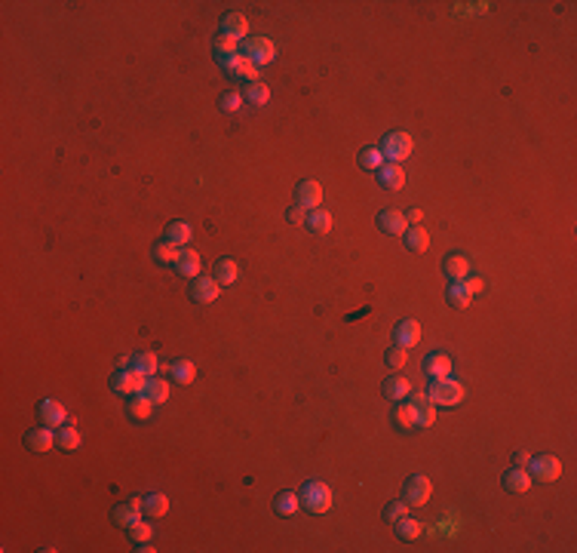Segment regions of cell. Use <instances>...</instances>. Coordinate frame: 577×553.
<instances>
[{
    "mask_svg": "<svg viewBox=\"0 0 577 553\" xmlns=\"http://www.w3.org/2000/svg\"><path fill=\"white\" fill-rule=\"evenodd\" d=\"M461 283H464L470 292H479V289H482V280H479V277H464Z\"/></svg>",
    "mask_w": 577,
    "mask_h": 553,
    "instance_id": "obj_47",
    "label": "cell"
},
{
    "mask_svg": "<svg viewBox=\"0 0 577 553\" xmlns=\"http://www.w3.org/2000/svg\"><path fill=\"white\" fill-rule=\"evenodd\" d=\"M427 397L433 400V406L455 409V406H461V402L467 400V391H464L461 381H455V378H439V381H433V385H430Z\"/></svg>",
    "mask_w": 577,
    "mask_h": 553,
    "instance_id": "obj_2",
    "label": "cell"
},
{
    "mask_svg": "<svg viewBox=\"0 0 577 553\" xmlns=\"http://www.w3.org/2000/svg\"><path fill=\"white\" fill-rule=\"evenodd\" d=\"M182 255V246H175L173 240H160L154 246V262L157 264H175Z\"/></svg>",
    "mask_w": 577,
    "mask_h": 553,
    "instance_id": "obj_35",
    "label": "cell"
},
{
    "mask_svg": "<svg viewBox=\"0 0 577 553\" xmlns=\"http://www.w3.org/2000/svg\"><path fill=\"white\" fill-rule=\"evenodd\" d=\"M80 443H84V436H80V430L68 421L65 427H59L56 430V446L61 449V452H77L80 449Z\"/></svg>",
    "mask_w": 577,
    "mask_h": 553,
    "instance_id": "obj_24",
    "label": "cell"
},
{
    "mask_svg": "<svg viewBox=\"0 0 577 553\" xmlns=\"http://www.w3.org/2000/svg\"><path fill=\"white\" fill-rule=\"evenodd\" d=\"M111 516H114V523L120 525V529H133V525L141 520V495L133 498V501H126V504H117Z\"/></svg>",
    "mask_w": 577,
    "mask_h": 553,
    "instance_id": "obj_13",
    "label": "cell"
},
{
    "mask_svg": "<svg viewBox=\"0 0 577 553\" xmlns=\"http://www.w3.org/2000/svg\"><path fill=\"white\" fill-rule=\"evenodd\" d=\"M190 237H194V228L188 222H173L166 228V240H173L175 246H190Z\"/></svg>",
    "mask_w": 577,
    "mask_h": 553,
    "instance_id": "obj_37",
    "label": "cell"
},
{
    "mask_svg": "<svg viewBox=\"0 0 577 553\" xmlns=\"http://www.w3.org/2000/svg\"><path fill=\"white\" fill-rule=\"evenodd\" d=\"M212 52H215V61L222 68H228L233 59L239 56V43L237 40H231V37H224V34H218L215 37V46H212Z\"/></svg>",
    "mask_w": 577,
    "mask_h": 553,
    "instance_id": "obj_23",
    "label": "cell"
},
{
    "mask_svg": "<svg viewBox=\"0 0 577 553\" xmlns=\"http://www.w3.org/2000/svg\"><path fill=\"white\" fill-rule=\"evenodd\" d=\"M222 34L231 37V40H237V43L249 37V22H246L243 12H228V16L222 19Z\"/></svg>",
    "mask_w": 577,
    "mask_h": 553,
    "instance_id": "obj_17",
    "label": "cell"
},
{
    "mask_svg": "<svg viewBox=\"0 0 577 553\" xmlns=\"http://www.w3.org/2000/svg\"><path fill=\"white\" fill-rule=\"evenodd\" d=\"M384 163H387V160H384L381 148H366V151L360 154V166H362V169H375V173H378V169H381Z\"/></svg>",
    "mask_w": 577,
    "mask_h": 553,
    "instance_id": "obj_41",
    "label": "cell"
},
{
    "mask_svg": "<svg viewBox=\"0 0 577 553\" xmlns=\"http://www.w3.org/2000/svg\"><path fill=\"white\" fill-rule=\"evenodd\" d=\"M200 268H203L200 252H194L190 246H182V255H178V262H175L178 277H200Z\"/></svg>",
    "mask_w": 577,
    "mask_h": 553,
    "instance_id": "obj_18",
    "label": "cell"
},
{
    "mask_svg": "<svg viewBox=\"0 0 577 553\" xmlns=\"http://www.w3.org/2000/svg\"><path fill=\"white\" fill-rule=\"evenodd\" d=\"M288 222H292V224H304V222H307V209L295 203V206L288 209Z\"/></svg>",
    "mask_w": 577,
    "mask_h": 553,
    "instance_id": "obj_46",
    "label": "cell"
},
{
    "mask_svg": "<svg viewBox=\"0 0 577 553\" xmlns=\"http://www.w3.org/2000/svg\"><path fill=\"white\" fill-rule=\"evenodd\" d=\"M141 394L144 397H148L150 402H166L169 400V381H163V378H154V375H150L148 381H144V387H141Z\"/></svg>",
    "mask_w": 577,
    "mask_h": 553,
    "instance_id": "obj_29",
    "label": "cell"
},
{
    "mask_svg": "<svg viewBox=\"0 0 577 553\" xmlns=\"http://www.w3.org/2000/svg\"><path fill=\"white\" fill-rule=\"evenodd\" d=\"M384 363H387L390 369H402L405 363H409V351L400 345H393V347H387V353H384Z\"/></svg>",
    "mask_w": 577,
    "mask_h": 553,
    "instance_id": "obj_42",
    "label": "cell"
},
{
    "mask_svg": "<svg viewBox=\"0 0 577 553\" xmlns=\"http://www.w3.org/2000/svg\"><path fill=\"white\" fill-rule=\"evenodd\" d=\"M212 277H215L222 286H233V283H237V277H239V264L233 262V258H218Z\"/></svg>",
    "mask_w": 577,
    "mask_h": 553,
    "instance_id": "obj_26",
    "label": "cell"
},
{
    "mask_svg": "<svg viewBox=\"0 0 577 553\" xmlns=\"http://www.w3.org/2000/svg\"><path fill=\"white\" fill-rule=\"evenodd\" d=\"M442 271H445V277H449L451 283H458V280L470 277V258L461 255V252H451V255L442 262Z\"/></svg>",
    "mask_w": 577,
    "mask_h": 553,
    "instance_id": "obj_22",
    "label": "cell"
},
{
    "mask_svg": "<svg viewBox=\"0 0 577 553\" xmlns=\"http://www.w3.org/2000/svg\"><path fill=\"white\" fill-rule=\"evenodd\" d=\"M157 366H160V360H157V353H150V351H141V353H133V357H129V369L148 375V378L157 372Z\"/></svg>",
    "mask_w": 577,
    "mask_h": 553,
    "instance_id": "obj_31",
    "label": "cell"
},
{
    "mask_svg": "<svg viewBox=\"0 0 577 553\" xmlns=\"http://www.w3.org/2000/svg\"><path fill=\"white\" fill-rule=\"evenodd\" d=\"M169 510V498L163 495V492H150V495H141V514L150 516V520H160V516H166Z\"/></svg>",
    "mask_w": 577,
    "mask_h": 553,
    "instance_id": "obj_21",
    "label": "cell"
},
{
    "mask_svg": "<svg viewBox=\"0 0 577 553\" xmlns=\"http://www.w3.org/2000/svg\"><path fill=\"white\" fill-rule=\"evenodd\" d=\"M470 298H473V292L467 289L461 280L449 286V304H451V307H470Z\"/></svg>",
    "mask_w": 577,
    "mask_h": 553,
    "instance_id": "obj_40",
    "label": "cell"
},
{
    "mask_svg": "<svg viewBox=\"0 0 577 553\" xmlns=\"http://www.w3.org/2000/svg\"><path fill=\"white\" fill-rule=\"evenodd\" d=\"M424 375L433 378V381L449 378V375H451V360L445 357V353H427V357H424Z\"/></svg>",
    "mask_w": 577,
    "mask_h": 553,
    "instance_id": "obj_20",
    "label": "cell"
},
{
    "mask_svg": "<svg viewBox=\"0 0 577 553\" xmlns=\"http://www.w3.org/2000/svg\"><path fill=\"white\" fill-rule=\"evenodd\" d=\"M135 550H139V553H154V547H150V541H144V544H135Z\"/></svg>",
    "mask_w": 577,
    "mask_h": 553,
    "instance_id": "obj_50",
    "label": "cell"
},
{
    "mask_svg": "<svg viewBox=\"0 0 577 553\" xmlns=\"http://www.w3.org/2000/svg\"><path fill=\"white\" fill-rule=\"evenodd\" d=\"M298 507H301L298 492H280L277 501H273V510H277L280 516H295V514H298Z\"/></svg>",
    "mask_w": 577,
    "mask_h": 553,
    "instance_id": "obj_33",
    "label": "cell"
},
{
    "mask_svg": "<svg viewBox=\"0 0 577 553\" xmlns=\"http://www.w3.org/2000/svg\"><path fill=\"white\" fill-rule=\"evenodd\" d=\"M169 375H173L175 385H190V381L197 378V366L190 363V360H175V363L169 366Z\"/></svg>",
    "mask_w": 577,
    "mask_h": 553,
    "instance_id": "obj_36",
    "label": "cell"
},
{
    "mask_svg": "<svg viewBox=\"0 0 577 553\" xmlns=\"http://www.w3.org/2000/svg\"><path fill=\"white\" fill-rule=\"evenodd\" d=\"M25 446L31 449V452H50V449H56V430L40 425L25 434Z\"/></svg>",
    "mask_w": 577,
    "mask_h": 553,
    "instance_id": "obj_12",
    "label": "cell"
},
{
    "mask_svg": "<svg viewBox=\"0 0 577 553\" xmlns=\"http://www.w3.org/2000/svg\"><path fill=\"white\" fill-rule=\"evenodd\" d=\"M239 52H243L255 68H264L277 59V46H273L271 37H246L243 46H239Z\"/></svg>",
    "mask_w": 577,
    "mask_h": 553,
    "instance_id": "obj_4",
    "label": "cell"
},
{
    "mask_svg": "<svg viewBox=\"0 0 577 553\" xmlns=\"http://www.w3.org/2000/svg\"><path fill=\"white\" fill-rule=\"evenodd\" d=\"M150 412H154V402L144 397V394H133V400L126 402V415L135 421H148Z\"/></svg>",
    "mask_w": 577,
    "mask_h": 553,
    "instance_id": "obj_28",
    "label": "cell"
},
{
    "mask_svg": "<svg viewBox=\"0 0 577 553\" xmlns=\"http://www.w3.org/2000/svg\"><path fill=\"white\" fill-rule=\"evenodd\" d=\"M144 381H148V375L135 372V369H117L111 375V391L123 394V397H133V394H141Z\"/></svg>",
    "mask_w": 577,
    "mask_h": 553,
    "instance_id": "obj_7",
    "label": "cell"
},
{
    "mask_svg": "<svg viewBox=\"0 0 577 553\" xmlns=\"http://www.w3.org/2000/svg\"><path fill=\"white\" fill-rule=\"evenodd\" d=\"M531 461V452H516V467H528Z\"/></svg>",
    "mask_w": 577,
    "mask_h": 553,
    "instance_id": "obj_48",
    "label": "cell"
},
{
    "mask_svg": "<svg viewBox=\"0 0 577 553\" xmlns=\"http://www.w3.org/2000/svg\"><path fill=\"white\" fill-rule=\"evenodd\" d=\"M393 341L400 347H405V351H411V347L421 341V323H418V320H402L393 329Z\"/></svg>",
    "mask_w": 577,
    "mask_h": 553,
    "instance_id": "obj_15",
    "label": "cell"
},
{
    "mask_svg": "<svg viewBox=\"0 0 577 553\" xmlns=\"http://www.w3.org/2000/svg\"><path fill=\"white\" fill-rule=\"evenodd\" d=\"M430 495H433V483L427 480V476L415 474V476H409V480H405V486H402V501L409 504V507H421V504H427Z\"/></svg>",
    "mask_w": 577,
    "mask_h": 553,
    "instance_id": "obj_6",
    "label": "cell"
},
{
    "mask_svg": "<svg viewBox=\"0 0 577 553\" xmlns=\"http://www.w3.org/2000/svg\"><path fill=\"white\" fill-rule=\"evenodd\" d=\"M424 525L418 520H411V516H402L400 523H396V535L402 538V541H415V538H421Z\"/></svg>",
    "mask_w": 577,
    "mask_h": 553,
    "instance_id": "obj_39",
    "label": "cell"
},
{
    "mask_svg": "<svg viewBox=\"0 0 577 553\" xmlns=\"http://www.w3.org/2000/svg\"><path fill=\"white\" fill-rule=\"evenodd\" d=\"M411 394V385H409V378H402V375H390L387 381H384V397L387 400H393V402H400L405 400Z\"/></svg>",
    "mask_w": 577,
    "mask_h": 553,
    "instance_id": "obj_27",
    "label": "cell"
},
{
    "mask_svg": "<svg viewBox=\"0 0 577 553\" xmlns=\"http://www.w3.org/2000/svg\"><path fill=\"white\" fill-rule=\"evenodd\" d=\"M393 421H396V427H400V430H411V427H418V421H415V409H411L409 397L400 400V402L393 406Z\"/></svg>",
    "mask_w": 577,
    "mask_h": 553,
    "instance_id": "obj_32",
    "label": "cell"
},
{
    "mask_svg": "<svg viewBox=\"0 0 577 553\" xmlns=\"http://www.w3.org/2000/svg\"><path fill=\"white\" fill-rule=\"evenodd\" d=\"M258 71H261V68L252 65V61L246 59L243 52H239V56L233 59L228 68H224V74H228V77H233V80H246V84H255V80H258Z\"/></svg>",
    "mask_w": 577,
    "mask_h": 553,
    "instance_id": "obj_16",
    "label": "cell"
},
{
    "mask_svg": "<svg viewBox=\"0 0 577 553\" xmlns=\"http://www.w3.org/2000/svg\"><path fill=\"white\" fill-rule=\"evenodd\" d=\"M37 415H40V425H46L52 430L65 427V421H68V412H65V406H61L59 400H43L37 406Z\"/></svg>",
    "mask_w": 577,
    "mask_h": 553,
    "instance_id": "obj_10",
    "label": "cell"
},
{
    "mask_svg": "<svg viewBox=\"0 0 577 553\" xmlns=\"http://www.w3.org/2000/svg\"><path fill=\"white\" fill-rule=\"evenodd\" d=\"M378 184L387 191H400L405 184V169L400 163H384V166L378 169Z\"/></svg>",
    "mask_w": 577,
    "mask_h": 553,
    "instance_id": "obj_19",
    "label": "cell"
},
{
    "mask_svg": "<svg viewBox=\"0 0 577 553\" xmlns=\"http://www.w3.org/2000/svg\"><path fill=\"white\" fill-rule=\"evenodd\" d=\"M243 99H246V101H252V105H267V101H271V90H267V84H261V80H255V84H246Z\"/></svg>",
    "mask_w": 577,
    "mask_h": 553,
    "instance_id": "obj_38",
    "label": "cell"
},
{
    "mask_svg": "<svg viewBox=\"0 0 577 553\" xmlns=\"http://www.w3.org/2000/svg\"><path fill=\"white\" fill-rule=\"evenodd\" d=\"M409 402H411V409H415V421H418V427H430L433 425V418H436V406H433V400L427 397V394H409Z\"/></svg>",
    "mask_w": 577,
    "mask_h": 553,
    "instance_id": "obj_14",
    "label": "cell"
},
{
    "mask_svg": "<svg viewBox=\"0 0 577 553\" xmlns=\"http://www.w3.org/2000/svg\"><path fill=\"white\" fill-rule=\"evenodd\" d=\"M190 295H194V302H200V304H212L218 295H222V283H218L215 277H197L194 283H190Z\"/></svg>",
    "mask_w": 577,
    "mask_h": 553,
    "instance_id": "obj_11",
    "label": "cell"
},
{
    "mask_svg": "<svg viewBox=\"0 0 577 553\" xmlns=\"http://www.w3.org/2000/svg\"><path fill=\"white\" fill-rule=\"evenodd\" d=\"M243 101H246V99H243V95H239V93H224V95H222V111H228V114H237L239 108H243Z\"/></svg>",
    "mask_w": 577,
    "mask_h": 553,
    "instance_id": "obj_45",
    "label": "cell"
},
{
    "mask_svg": "<svg viewBox=\"0 0 577 553\" xmlns=\"http://www.w3.org/2000/svg\"><path fill=\"white\" fill-rule=\"evenodd\" d=\"M381 154L387 163H402L409 160L411 154H415V139H411L409 133H402V129H396V133H387V139L381 142Z\"/></svg>",
    "mask_w": 577,
    "mask_h": 553,
    "instance_id": "obj_3",
    "label": "cell"
},
{
    "mask_svg": "<svg viewBox=\"0 0 577 553\" xmlns=\"http://www.w3.org/2000/svg\"><path fill=\"white\" fill-rule=\"evenodd\" d=\"M504 489H510V492H528L531 489V474H528V467H513V470H507L504 474Z\"/></svg>",
    "mask_w": 577,
    "mask_h": 553,
    "instance_id": "obj_25",
    "label": "cell"
},
{
    "mask_svg": "<svg viewBox=\"0 0 577 553\" xmlns=\"http://www.w3.org/2000/svg\"><path fill=\"white\" fill-rule=\"evenodd\" d=\"M402 240H405V246H409L411 252H424L430 246V234L424 228H418V224H409V231L402 234Z\"/></svg>",
    "mask_w": 577,
    "mask_h": 553,
    "instance_id": "obj_34",
    "label": "cell"
},
{
    "mask_svg": "<svg viewBox=\"0 0 577 553\" xmlns=\"http://www.w3.org/2000/svg\"><path fill=\"white\" fill-rule=\"evenodd\" d=\"M528 474H531L534 483H556L562 476V461L556 455H538L528 461Z\"/></svg>",
    "mask_w": 577,
    "mask_h": 553,
    "instance_id": "obj_5",
    "label": "cell"
},
{
    "mask_svg": "<svg viewBox=\"0 0 577 553\" xmlns=\"http://www.w3.org/2000/svg\"><path fill=\"white\" fill-rule=\"evenodd\" d=\"M129 538H133L135 544H144V541H150V538H154V529H150V523H135L133 529H129Z\"/></svg>",
    "mask_w": 577,
    "mask_h": 553,
    "instance_id": "obj_44",
    "label": "cell"
},
{
    "mask_svg": "<svg viewBox=\"0 0 577 553\" xmlns=\"http://www.w3.org/2000/svg\"><path fill=\"white\" fill-rule=\"evenodd\" d=\"M304 228L311 231V234H329V231H332V213H326V209H311Z\"/></svg>",
    "mask_w": 577,
    "mask_h": 553,
    "instance_id": "obj_30",
    "label": "cell"
},
{
    "mask_svg": "<svg viewBox=\"0 0 577 553\" xmlns=\"http://www.w3.org/2000/svg\"><path fill=\"white\" fill-rule=\"evenodd\" d=\"M409 510H411V507H409V504H405V501H402V498H400V501H393V504H387V510H384V520H387V523H393V525H396V523H400V520H402V516H409Z\"/></svg>",
    "mask_w": 577,
    "mask_h": 553,
    "instance_id": "obj_43",
    "label": "cell"
},
{
    "mask_svg": "<svg viewBox=\"0 0 577 553\" xmlns=\"http://www.w3.org/2000/svg\"><path fill=\"white\" fill-rule=\"evenodd\" d=\"M298 498H301V507H304L307 514H326V510H332V501H335L332 489L320 480L304 483L301 492H298Z\"/></svg>",
    "mask_w": 577,
    "mask_h": 553,
    "instance_id": "obj_1",
    "label": "cell"
},
{
    "mask_svg": "<svg viewBox=\"0 0 577 553\" xmlns=\"http://www.w3.org/2000/svg\"><path fill=\"white\" fill-rule=\"evenodd\" d=\"M295 203H298V206H304L307 213H311V209H320V203H322V184L313 182V179H304L298 188H295Z\"/></svg>",
    "mask_w": 577,
    "mask_h": 553,
    "instance_id": "obj_9",
    "label": "cell"
},
{
    "mask_svg": "<svg viewBox=\"0 0 577 553\" xmlns=\"http://www.w3.org/2000/svg\"><path fill=\"white\" fill-rule=\"evenodd\" d=\"M405 218H409V224H418V222H421V209H411Z\"/></svg>",
    "mask_w": 577,
    "mask_h": 553,
    "instance_id": "obj_49",
    "label": "cell"
},
{
    "mask_svg": "<svg viewBox=\"0 0 577 553\" xmlns=\"http://www.w3.org/2000/svg\"><path fill=\"white\" fill-rule=\"evenodd\" d=\"M378 231L381 234H390V237H402L409 231V218L400 209H381L378 213Z\"/></svg>",
    "mask_w": 577,
    "mask_h": 553,
    "instance_id": "obj_8",
    "label": "cell"
}]
</instances>
